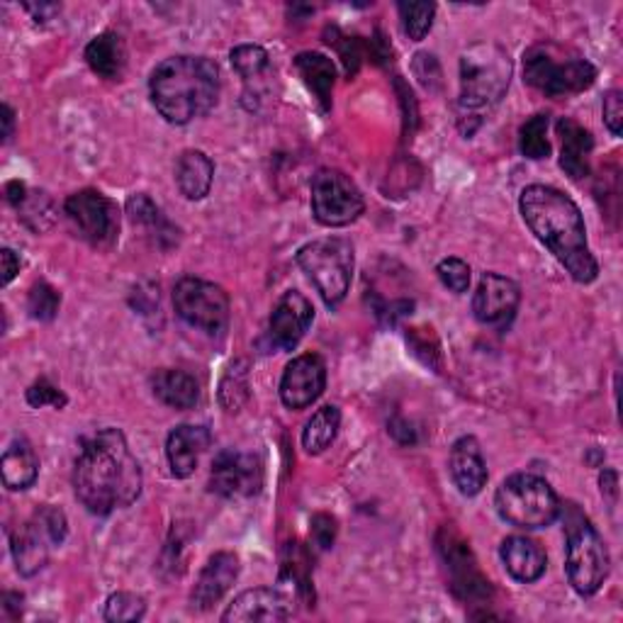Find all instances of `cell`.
Masks as SVG:
<instances>
[{"instance_id": "11", "label": "cell", "mask_w": 623, "mask_h": 623, "mask_svg": "<svg viewBox=\"0 0 623 623\" xmlns=\"http://www.w3.org/2000/svg\"><path fill=\"white\" fill-rule=\"evenodd\" d=\"M178 317L205 334H222L229 324V295L219 285L186 276L174 288Z\"/></svg>"}, {"instance_id": "6", "label": "cell", "mask_w": 623, "mask_h": 623, "mask_svg": "<svg viewBox=\"0 0 623 623\" xmlns=\"http://www.w3.org/2000/svg\"><path fill=\"white\" fill-rule=\"evenodd\" d=\"M596 78V69L587 59L570 55L557 44H536L524 55V81L543 96L561 98L587 90Z\"/></svg>"}, {"instance_id": "1", "label": "cell", "mask_w": 623, "mask_h": 623, "mask_svg": "<svg viewBox=\"0 0 623 623\" xmlns=\"http://www.w3.org/2000/svg\"><path fill=\"white\" fill-rule=\"evenodd\" d=\"M141 485L145 477L139 461L120 428H100L81 441V453L73 463V492L90 514L108 516L132 506Z\"/></svg>"}, {"instance_id": "34", "label": "cell", "mask_w": 623, "mask_h": 623, "mask_svg": "<svg viewBox=\"0 0 623 623\" xmlns=\"http://www.w3.org/2000/svg\"><path fill=\"white\" fill-rule=\"evenodd\" d=\"M324 42L332 44L336 51H339V59L344 63L348 78L358 73L363 59H366V55H368L366 42H363L360 37L344 34L339 28H327V30H324Z\"/></svg>"}, {"instance_id": "53", "label": "cell", "mask_w": 623, "mask_h": 623, "mask_svg": "<svg viewBox=\"0 0 623 623\" xmlns=\"http://www.w3.org/2000/svg\"><path fill=\"white\" fill-rule=\"evenodd\" d=\"M3 604H6V612H10L12 616H18L22 612V594L18 592H8L3 596Z\"/></svg>"}, {"instance_id": "32", "label": "cell", "mask_w": 623, "mask_h": 623, "mask_svg": "<svg viewBox=\"0 0 623 623\" xmlns=\"http://www.w3.org/2000/svg\"><path fill=\"white\" fill-rule=\"evenodd\" d=\"M518 149L526 159H548L551 156V141H548V115H534L522 125L518 132Z\"/></svg>"}, {"instance_id": "18", "label": "cell", "mask_w": 623, "mask_h": 623, "mask_svg": "<svg viewBox=\"0 0 623 623\" xmlns=\"http://www.w3.org/2000/svg\"><path fill=\"white\" fill-rule=\"evenodd\" d=\"M239 570L241 565L237 553H215L200 570L198 580H195V587L190 592V606L198 609V612H210V609L231 590V584L237 582Z\"/></svg>"}, {"instance_id": "2", "label": "cell", "mask_w": 623, "mask_h": 623, "mask_svg": "<svg viewBox=\"0 0 623 623\" xmlns=\"http://www.w3.org/2000/svg\"><path fill=\"white\" fill-rule=\"evenodd\" d=\"M526 227L565 266L573 280L590 285L600 276V266L590 251L587 227L575 200L551 186H528L518 198Z\"/></svg>"}, {"instance_id": "15", "label": "cell", "mask_w": 623, "mask_h": 623, "mask_svg": "<svg viewBox=\"0 0 623 623\" xmlns=\"http://www.w3.org/2000/svg\"><path fill=\"white\" fill-rule=\"evenodd\" d=\"M518 303H522V290L512 278L485 273L473 295L475 319L487 327H506L514 319Z\"/></svg>"}, {"instance_id": "22", "label": "cell", "mask_w": 623, "mask_h": 623, "mask_svg": "<svg viewBox=\"0 0 623 623\" xmlns=\"http://www.w3.org/2000/svg\"><path fill=\"white\" fill-rule=\"evenodd\" d=\"M500 555L506 573L524 584L541 580L548 567V557H545L541 543L528 536H510L502 543Z\"/></svg>"}, {"instance_id": "46", "label": "cell", "mask_w": 623, "mask_h": 623, "mask_svg": "<svg viewBox=\"0 0 623 623\" xmlns=\"http://www.w3.org/2000/svg\"><path fill=\"white\" fill-rule=\"evenodd\" d=\"M395 86H397V93H399L402 110H405V135H407V132L412 135V132H414V127H417V115H412L409 108H412V110H417V100H414L412 88H409L405 81H402V78H397Z\"/></svg>"}, {"instance_id": "7", "label": "cell", "mask_w": 623, "mask_h": 623, "mask_svg": "<svg viewBox=\"0 0 623 623\" xmlns=\"http://www.w3.org/2000/svg\"><path fill=\"white\" fill-rule=\"evenodd\" d=\"M497 514L516 528H545L561 516V500L555 490L534 473L506 477L495 495Z\"/></svg>"}, {"instance_id": "4", "label": "cell", "mask_w": 623, "mask_h": 623, "mask_svg": "<svg viewBox=\"0 0 623 623\" xmlns=\"http://www.w3.org/2000/svg\"><path fill=\"white\" fill-rule=\"evenodd\" d=\"M512 61L497 44L479 42L461 57V96L456 102L458 129L463 137H473L487 117L495 112L510 90Z\"/></svg>"}, {"instance_id": "44", "label": "cell", "mask_w": 623, "mask_h": 623, "mask_svg": "<svg viewBox=\"0 0 623 623\" xmlns=\"http://www.w3.org/2000/svg\"><path fill=\"white\" fill-rule=\"evenodd\" d=\"M604 125L614 137H621L623 132V96L621 90H609L604 96Z\"/></svg>"}, {"instance_id": "40", "label": "cell", "mask_w": 623, "mask_h": 623, "mask_svg": "<svg viewBox=\"0 0 623 623\" xmlns=\"http://www.w3.org/2000/svg\"><path fill=\"white\" fill-rule=\"evenodd\" d=\"M436 273L451 293L463 295L471 288V266H467L463 258H444V261L436 266Z\"/></svg>"}, {"instance_id": "52", "label": "cell", "mask_w": 623, "mask_h": 623, "mask_svg": "<svg viewBox=\"0 0 623 623\" xmlns=\"http://www.w3.org/2000/svg\"><path fill=\"white\" fill-rule=\"evenodd\" d=\"M600 485H602V495H612V500H616V492H619L616 471H604L600 475Z\"/></svg>"}, {"instance_id": "19", "label": "cell", "mask_w": 623, "mask_h": 623, "mask_svg": "<svg viewBox=\"0 0 623 623\" xmlns=\"http://www.w3.org/2000/svg\"><path fill=\"white\" fill-rule=\"evenodd\" d=\"M448 471L458 492L465 497H477L487 485V463L475 436H461L451 448Z\"/></svg>"}, {"instance_id": "14", "label": "cell", "mask_w": 623, "mask_h": 623, "mask_svg": "<svg viewBox=\"0 0 623 623\" xmlns=\"http://www.w3.org/2000/svg\"><path fill=\"white\" fill-rule=\"evenodd\" d=\"M327 387V363L317 354H303L285 366L280 380V399L288 409H307Z\"/></svg>"}, {"instance_id": "48", "label": "cell", "mask_w": 623, "mask_h": 623, "mask_svg": "<svg viewBox=\"0 0 623 623\" xmlns=\"http://www.w3.org/2000/svg\"><path fill=\"white\" fill-rule=\"evenodd\" d=\"M366 49H368V55L373 57L375 63H387L389 57H393V47H389V42H387L385 34L380 30L375 32V37L370 39V42H366Z\"/></svg>"}, {"instance_id": "42", "label": "cell", "mask_w": 623, "mask_h": 623, "mask_svg": "<svg viewBox=\"0 0 623 623\" xmlns=\"http://www.w3.org/2000/svg\"><path fill=\"white\" fill-rule=\"evenodd\" d=\"M34 516L44 524V528L49 531V536H51V541H55V545H61L63 538H67V534H69L67 514H63L59 506L44 504V506H39V510L34 512Z\"/></svg>"}, {"instance_id": "47", "label": "cell", "mask_w": 623, "mask_h": 623, "mask_svg": "<svg viewBox=\"0 0 623 623\" xmlns=\"http://www.w3.org/2000/svg\"><path fill=\"white\" fill-rule=\"evenodd\" d=\"M389 434H393V438L397 441V444H402V446L417 444V428H414L405 419H393V422H389Z\"/></svg>"}, {"instance_id": "10", "label": "cell", "mask_w": 623, "mask_h": 623, "mask_svg": "<svg viewBox=\"0 0 623 623\" xmlns=\"http://www.w3.org/2000/svg\"><path fill=\"white\" fill-rule=\"evenodd\" d=\"M366 210L358 186L344 171L322 168L312 178V215L324 227H346Z\"/></svg>"}, {"instance_id": "24", "label": "cell", "mask_w": 623, "mask_h": 623, "mask_svg": "<svg viewBox=\"0 0 623 623\" xmlns=\"http://www.w3.org/2000/svg\"><path fill=\"white\" fill-rule=\"evenodd\" d=\"M557 135L563 139V154H561V166L563 171L573 178L582 180L590 176V156L594 149V137L590 129H584L575 120H561L557 122Z\"/></svg>"}, {"instance_id": "37", "label": "cell", "mask_w": 623, "mask_h": 623, "mask_svg": "<svg viewBox=\"0 0 623 623\" xmlns=\"http://www.w3.org/2000/svg\"><path fill=\"white\" fill-rule=\"evenodd\" d=\"M147 614L145 596L135 592H115L106 602V614L102 619L110 623H125V621H141Z\"/></svg>"}, {"instance_id": "23", "label": "cell", "mask_w": 623, "mask_h": 623, "mask_svg": "<svg viewBox=\"0 0 623 623\" xmlns=\"http://www.w3.org/2000/svg\"><path fill=\"white\" fill-rule=\"evenodd\" d=\"M295 71L300 73L303 83L307 86L309 93L315 96L319 110L329 112L336 83L334 61L327 55H319V51H303V55L295 57Z\"/></svg>"}, {"instance_id": "8", "label": "cell", "mask_w": 623, "mask_h": 623, "mask_svg": "<svg viewBox=\"0 0 623 623\" xmlns=\"http://www.w3.org/2000/svg\"><path fill=\"white\" fill-rule=\"evenodd\" d=\"M297 266L315 283L327 307L344 303L354 278V244L342 237L315 239L297 251Z\"/></svg>"}, {"instance_id": "33", "label": "cell", "mask_w": 623, "mask_h": 623, "mask_svg": "<svg viewBox=\"0 0 623 623\" xmlns=\"http://www.w3.org/2000/svg\"><path fill=\"white\" fill-rule=\"evenodd\" d=\"M231 67L237 71L244 83H254L258 78H264L270 69V57L264 47L258 44H241L231 49Z\"/></svg>"}, {"instance_id": "35", "label": "cell", "mask_w": 623, "mask_h": 623, "mask_svg": "<svg viewBox=\"0 0 623 623\" xmlns=\"http://www.w3.org/2000/svg\"><path fill=\"white\" fill-rule=\"evenodd\" d=\"M399 18H402V28H405V34L412 39V42H422V39L432 32L434 28V18H436V6L434 3H399Z\"/></svg>"}, {"instance_id": "50", "label": "cell", "mask_w": 623, "mask_h": 623, "mask_svg": "<svg viewBox=\"0 0 623 623\" xmlns=\"http://www.w3.org/2000/svg\"><path fill=\"white\" fill-rule=\"evenodd\" d=\"M0 261H3V285H8L20 273V258L12 249L0 251Z\"/></svg>"}, {"instance_id": "54", "label": "cell", "mask_w": 623, "mask_h": 623, "mask_svg": "<svg viewBox=\"0 0 623 623\" xmlns=\"http://www.w3.org/2000/svg\"><path fill=\"white\" fill-rule=\"evenodd\" d=\"M12 127H16V112L10 106H3V141L12 137Z\"/></svg>"}, {"instance_id": "39", "label": "cell", "mask_w": 623, "mask_h": 623, "mask_svg": "<svg viewBox=\"0 0 623 623\" xmlns=\"http://www.w3.org/2000/svg\"><path fill=\"white\" fill-rule=\"evenodd\" d=\"M59 305H61V293L57 288H51L49 283H37L30 290L28 309L34 319L51 322L57 317Z\"/></svg>"}, {"instance_id": "30", "label": "cell", "mask_w": 623, "mask_h": 623, "mask_svg": "<svg viewBox=\"0 0 623 623\" xmlns=\"http://www.w3.org/2000/svg\"><path fill=\"white\" fill-rule=\"evenodd\" d=\"M339 426H342L339 407L327 405L317 409L303 428V448L309 453V456H319V453H324L334 444L336 434H339Z\"/></svg>"}, {"instance_id": "3", "label": "cell", "mask_w": 623, "mask_h": 623, "mask_svg": "<svg viewBox=\"0 0 623 623\" xmlns=\"http://www.w3.org/2000/svg\"><path fill=\"white\" fill-rule=\"evenodd\" d=\"M219 67L207 57L180 55L161 61L149 78L154 108L166 122L188 125L205 117L219 100Z\"/></svg>"}, {"instance_id": "45", "label": "cell", "mask_w": 623, "mask_h": 623, "mask_svg": "<svg viewBox=\"0 0 623 623\" xmlns=\"http://www.w3.org/2000/svg\"><path fill=\"white\" fill-rule=\"evenodd\" d=\"M414 73L428 90H436L441 86V67L434 55H424L422 51V55L414 57Z\"/></svg>"}, {"instance_id": "43", "label": "cell", "mask_w": 623, "mask_h": 623, "mask_svg": "<svg viewBox=\"0 0 623 623\" xmlns=\"http://www.w3.org/2000/svg\"><path fill=\"white\" fill-rule=\"evenodd\" d=\"M336 541V518L329 514H315L312 516V543L319 551L332 548Z\"/></svg>"}, {"instance_id": "9", "label": "cell", "mask_w": 623, "mask_h": 623, "mask_svg": "<svg viewBox=\"0 0 623 623\" xmlns=\"http://www.w3.org/2000/svg\"><path fill=\"white\" fill-rule=\"evenodd\" d=\"M436 548L451 575V590L461 602L485 604L492 596V582L483 575L471 543L463 538L456 526H441L436 534Z\"/></svg>"}, {"instance_id": "29", "label": "cell", "mask_w": 623, "mask_h": 623, "mask_svg": "<svg viewBox=\"0 0 623 623\" xmlns=\"http://www.w3.org/2000/svg\"><path fill=\"white\" fill-rule=\"evenodd\" d=\"M127 215L135 225L147 227V231L156 239V244H161V246L176 244L178 229L168 222L166 215L161 212V207L156 205L149 195H145V192L132 195V198L127 200Z\"/></svg>"}, {"instance_id": "16", "label": "cell", "mask_w": 623, "mask_h": 623, "mask_svg": "<svg viewBox=\"0 0 623 623\" xmlns=\"http://www.w3.org/2000/svg\"><path fill=\"white\" fill-rule=\"evenodd\" d=\"M312 322H315V307L303 293L288 290L273 309L268 322V339L280 350H295L297 344L305 339Z\"/></svg>"}, {"instance_id": "36", "label": "cell", "mask_w": 623, "mask_h": 623, "mask_svg": "<svg viewBox=\"0 0 623 623\" xmlns=\"http://www.w3.org/2000/svg\"><path fill=\"white\" fill-rule=\"evenodd\" d=\"M407 348L409 354L424 363L426 368L441 370V344L432 327H412L407 329Z\"/></svg>"}, {"instance_id": "21", "label": "cell", "mask_w": 623, "mask_h": 623, "mask_svg": "<svg viewBox=\"0 0 623 623\" xmlns=\"http://www.w3.org/2000/svg\"><path fill=\"white\" fill-rule=\"evenodd\" d=\"M55 545L44 524L32 514L30 522H24L12 531L10 551L16 557V567L22 577H32L42 570L49 561V548Z\"/></svg>"}, {"instance_id": "49", "label": "cell", "mask_w": 623, "mask_h": 623, "mask_svg": "<svg viewBox=\"0 0 623 623\" xmlns=\"http://www.w3.org/2000/svg\"><path fill=\"white\" fill-rule=\"evenodd\" d=\"M24 10L30 12V16L34 18V22H49V20H55L57 12L61 10L57 3H24Z\"/></svg>"}, {"instance_id": "12", "label": "cell", "mask_w": 623, "mask_h": 623, "mask_svg": "<svg viewBox=\"0 0 623 623\" xmlns=\"http://www.w3.org/2000/svg\"><path fill=\"white\" fill-rule=\"evenodd\" d=\"M63 212L78 237L98 249H108L120 237V207L100 190L86 188L69 195V200L63 202Z\"/></svg>"}, {"instance_id": "5", "label": "cell", "mask_w": 623, "mask_h": 623, "mask_svg": "<svg viewBox=\"0 0 623 623\" xmlns=\"http://www.w3.org/2000/svg\"><path fill=\"white\" fill-rule=\"evenodd\" d=\"M563 522L567 541V580L580 596H592L602 590L609 570H612L606 543L575 504L565 506Z\"/></svg>"}, {"instance_id": "31", "label": "cell", "mask_w": 623, "mask_h": 623, "mask_svg": "<svg viewBox=\"0 0 623 623\" xmlns=\"http://www.w3.org/2000/svg\"><path fill=\"white\" fill-rule=\"evenodd\" d=\"M249 363L234 360L219 383V405L227 414L239 412L249 399Z\"/></svg>"}, {"instance_id": "20", "label": "cell", "mask_w": 623, "mask_h": 623, "mask_svg": "<svg viewBox=\"0 0 623 623\" xmlns=\"http://www.w3.org/2000/svg\"><path fill=\"white\" fill-rule=\"evenodd\" d=\"M210 444H212V436L207 432V426H192V424L176 426L166 441V456H168V465H171L174 477L186 479L198 471L202 453L210 448Z\"/></svg>"}, {"instance_id": "13", "label": "cell", "mask_w": 623, "mask_h": 623, "mask_svg": "<svg viewBox=\"0 0 623 623\" xmlns=\"http://www.w3.org/2000/svg\"><path fill=\"white\" fill-rule=\"evenodd\" d=\"M264 487V463L254 453H217L210 473V490L225 500L254 497Z\"/></svg>"}, {"instance_id": "17", "label": "cell", "mask_w": 623, "mask_h": 623, "mask_svg": "<svg viewBox=\"0 0 623 623\" xmlns=\"http://www.w3.org/2000/svg\"><path fill=\"white\" fill-rule=\"evenodd\" d=\"M295 614L293 596L283 590L256 587L241 592L222 614L225 623H251V621H288Z\"/></svg>"}, {"instance_id": "27", "label": "cell", "mask_w": 623, "mask_h": 623, "mask_svg": "<svg viewBox=\"0 0 623 623\" xmlns=\"http://www.w3.org/2000/svg\"><path fill=\"white\" fill-rule=\"evenodd\" d=\"M0 475H3V485L12 492L30 490L37 483L39 458L30 441H12L0 458Z\"/></svg>"}, {"instance_id": "41", "label": "cell", "mask_w": 623, "mask_h": 623, "mask_svg": "<svg viewBox=\"0 0 623 623\" xmlns=\"http://www.w3.org/2000/svg\"><path fill=\"white\" fill-rule=\"evenodd\" d=\"M28 405L34 409H42V407L63 409L69 405V397L63 395L57 385H51L47 378H39L28 389Z\"/></svg>"}, {"instance_id": "25", "label": "cell", "mask_w": 623, "mask_h": 623, "mask_svg": "<svg viewBox=\"0 0 623 623\" xmlns=\"http://www.w3.org/2000/svg\"><path fill=\"white\" fill-rule=\"evenodd\" d=\"M215 164L210 156L198 149H188L176 161V184L188 200H202L212 188Z\"/></svg>"}, {"instance_id": "51", "label": "cell", "mask_w": 623, "mask_h": 623, "mask_svg": "<svg viewBox=\"0 0 623 623\" xmlns=\"http://www.w3.org/2000/svg\"><path fill=\"white\" fill-rule=\"evenodd\" d=\"M6 198L12 207H18L24 198H28V188H24V184H20V180H12V184L6 186Z\"/></svg>"}, {"instance_id": "26", "label": "cell", "mask_w": 623, "mask_h": 623, "mask_svg": "<svg viewBox=\"0 0 623 623\" xmlns=\"http://www.w3.org/2000/svg\"><path fill=\"white\" fill-rule=\"evenodd\" d=\"M151 389L166 407L174 409H192L200 402V383L186 370H156L151 375Z\"/></svg>"}, {"instance_id": "28", "label": "cell", "mask_w": 623, "mask_h": 623, "mask_svg": "<svg viewBox=\"0 0 623 623\" xmlns=\"http://www.w3.org/2000/svg\"><path fill=\"white\" fill-rule=\"evenodd\" d=\"M86 61L100 78H120L127 63V49L120 34L102 32L93 37L86 47Z\"/></svg>"}, {"instance_id": "38", "label": "cell", "mask_w": 623, "mask_h": 623, "mask_svg": "<svg viewBox=\"0 0 623 623\" xmlns=\"http://www.w3.org/2000/svg\"><path fill=\"white\" fill-rule=\"evenodd\" d=\"M18 212L22 222L34 231H44L51 225V219H55V215H51L55 212L51 210V200L44 192H28V198L18 205Z\"/></svg>"}]
</instances>
